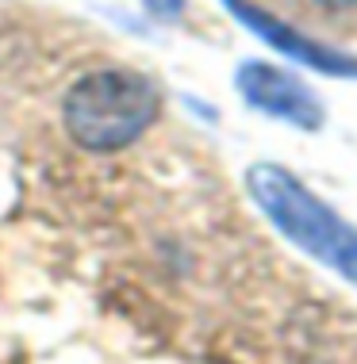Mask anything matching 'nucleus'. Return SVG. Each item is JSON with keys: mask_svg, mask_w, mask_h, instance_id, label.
<instances>
[{"mask_svg": "<svg viewBox=\"0 0 357 364\" xmlns=\"http://www.w3.org/2000/svg\"><path fill=\"white\" fill-rule=\"evenodd\" d=\"M162 112V92L146 73L104 65L69 85L62 123L81 150L115 154L138 142Z\"/></svg>", "mask_w": 357, "mask_h": 364, "instance_id": "f257e3e1", "label": "nucleus"}, {"mask_svg": "<svg viewBox=\"0 0 357 364\" xmlns=\"http://www.w3.org/2000/svg\"><path fill=\"white\" fill-rule=\"evenodd\" d=\"M246 188H250L257 208L265 211V219H269L284 238L334 269L346 238H350V226L326 208L319 196H311L289 169H281V165H254V169L246 173Z\"/></svg>", "mask_w": 357, "mask_h": 364, "instance_id": "f03ea898", "label": "nucleus"}, {"mask_svg": "<svg viewBox=\"0 0 357 364\" xmlns=\"http://www.w3.org/2000/svg\"><path fill=\"white\" fill-rule=\"evenodd\" d=\"M234 85L242 92V100L257 107V112L273 115V119H284L300 131H319L323 127V104L319 96L307 88L300 77H292L289 70L281 65H269V62H246L238 65L234 73Z\"/></svg>", "mask_w": 357, "mask_h": 364, "instance_id": "7ed1b4c3", "label": "nucleus"}, {"mask_svg": "<svg viewBox=\"0 0 357 364\" xmlns=\"http://www.w3.org/2000/svg\"><path fill=\"white\" fill-rule=\"evenodd\" d=\"M223 4H227V12H231L238 23H246L262 43H269L273 50L289 54L292 62H304V65H311V70H319V73H331V77H357V58L315 43V38H307L304 31L289 27L284 19L269 16L265 8L250 4V0H223Z\"/></svg>", "mask_w": 357, "mask_h": 364, "instance_id": "20e7f679", "label": "nucleus"}, {"mask_svg": "<svg viewBox=\"0 0 357 364\" xmlns=\"http://www.w3.org/2000/svg\"><path fill=\"white\" fill-rule=\"evenodd\" d=\"M146 12H150L154 19H162V23H173V19H181L185 12V0H143Z\"/></svg>", "mask_w": 357, "mask_h": 364, "instance_id": "39448f33", "label": "nucleus"}, {"mask_svg": "<svg viewBox=\"0 0 357 364\" xmlns=\"http://www.w3.org/2000/svg\"><path fill=\"white\" fill-rule=\"evenodd\" d=\"M334 269H338L342 277L357 280V230H350V238H346L342 253H338V261H334Z\"/></svg>", "mask_w": 357, "mask_h": 364, "instance_id": "423d86ee", "label": "nucleus"}, {"mask_svg": "<svg viewBox=\"0 0 357 364\" xmlns=\"http://www.w3.org/2000/svg\"><path fill=\"white\" fill-rule=\"evenodd\" d=\"M323 8H331V12H346V8H353L357 0H319Z\"/></svg>", "mask_w": 357, "mask_h": 364, "instance_id": "0eeeda50", "label": "nucleus"}]
</instances>
